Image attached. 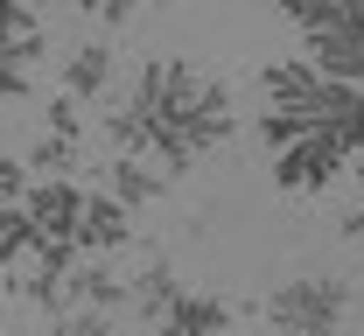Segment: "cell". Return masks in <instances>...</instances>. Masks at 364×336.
I'll use <instances>...</instances> for the list:
<instances>
[{
	"instance_id": "3957f363",
	"label": "cell",
	"mask_w": 364,
	"mask_h": 336,
	"mask_svg": "<svg viewBox=\"0 0 364 336\" xmlns=\"http://www.w3.org/2000/svg\"><path fill=\"white\" fill-rule=\"evenodd\" d=\"M21 210H28L36 239H70V245H77V210H85V190H77L70 175H43V183H28V190H21Z\"/></svg>"
},
{
	"instance_id": "603a6c76",
	"label": "cell",
	"mask_w": 364,
	"mask_h": 336,
	"mask_svg": "<svg viewBox=\"0 0 364 336\" xmlns=\"http://www.w3.org/2000/svg\"><path fill=\"white\" fill-rule=\"evenodd\" d=\"M77 7H91V0H77Z\"/></svg>"
},
{
	"instance_id": "6da1fadb",
	"label": "cell",
	"mask_w": 364,
	"mask_h": 336,
	"mask_svg": "<svg viewBox=\"0 0 364 336\" xmlns=\"http://www.w3.org/2000/svg\"><path fill=\"white\" fill-rule=\"evenodd\" d=\"M343 315H350V288H343L336 273H294V281H280L273 301H267V323L280 336H336Z\"/></svg>"
},
{
	"instance_id": "ffe728a7",
	"label": "cell",
	"mask_w": 364,
	"mask_h": 336,
	"mask_svg": "<svg viewBox=\"0 0 364 336\" xmlns=\"http://www.w3.org/2000/svg\"><path fill=\"white\" fill-rule=\"evenodd\" d=\"M91 7H98V14L119 28V21H134V7H140V0H91Z\"/></svg>"
},
{
	"instance_id": "5b68a950",
	"label": "cell",
	"mask_w": 364,
	"mask_h": 336,
	"mask_svg": "<svg viewBox=\"0 0 364 336\" xmlns=\"http://www.w3.org/2000/svg\"><path fill=\"white\" fill-rule=\"evenodd\" d=\"M119 245H134V210L119 196H85V210H77V252L112 259Z\"/></svg>"
},
{
	"instance_id": "d6986e66",
	"label": "cell",
	"mask_w": 364,
	"mask_h": 336,
	"mask_svg": "<svg viewBox=\"0 0 364 336\" xmlns=\"http://www.w3.org/2000/svg\"><path fill=\"white\" fill-rule=\"evenodd\" d=\"M336 232H343V239H350V245H364V203H350V210L336 217Z\"/></svg>"
},
{
	"instance_id": "4fadbf2b",
	"label": "cell",
	"mask_w": 364,
	"mask_h": 336,
	"mask_svg": "<svg viewBox=\"0 0 364 336\" xmlns=\"http://www.w3.org/2000/svg\"><path fill=\"white\" fill-rule=\"evenodd\" d=\"M49 336H119V315H98V308H63Z\"/></svg>"
},
{
	"instance_id": "8fae6325",
	"label": "cell",
	"mask_w": 364,
	"mask_h": 336,
	"mask_svg": "<svg viewBox=\"0 0 364 336\" xmlns=\"http://www.w3.org/2000/svg\"><path fill=\"white\" fill-rule=\"evenodd\" d=\"M28 252H36V224H28V210H21V203H0V273H14Z\"/></svg>"
},
{
	"instance_id": "e0dca14e",
	"label": "cell",
	"mask_w": 364,
	"mask_h": 336,
	"mask_svg": "<svg viewBox=\"0 0 364 336\" xmlns=\"http://www.w3.org/2000/svg\"><path fill=\"white\" fill-rule=\"evenodd\" d=\"M21 190H28V161L0 154V203H21Z\"/></svg>"
},
{
	"instance_id": "ac0fdd59",
	"label": "cell",
	"mask_w": 364,
	"mask_h": 336,
	"mask_svg": "<svg viewBox=\"0 0 364 336\" xmlns=\"http://www.w3.org/2000/svg\"><path fill=\"white\" fill-rule=\"evenodd\" d=\"M294 134H301V119H287V112H267V119H259V141L267 147H287Z\"/></svg>"
},
{
	"instance_id": "7a4b0ae2",
	"label": "cell",
	"mask_w": 364,
	"mask_h": 336,
	"mask_svg": "<svg viewBox=\"0 0 364 336\" xmlns=\"http://www.w3.org/2000/svg\"><path fill=\"white\" fill-rule=\"evenodd\" d=\"M267 98L273 112H287V119H336V112H350L364 98V85H336V77H322L309 56H287V63H267Z\"/></svg>"
},
{
	"instance_id": "9a60e30c",
	"label": "cell",
	"mask_w": 364,
	"mask_h": 336,
	"mask_svg": "<svg viewBox=\"0 0 364 336\" xmlns=\"http://www.w3.org/2000/svg\"><path fill=\"white\" fill-rule=\"evenodd\" d=\"M43 119H49V134H70V141H85V119H77V98L70 92H56L43 105Z\"/></svg>"
},
{
	"instance_id": "30bf717a",
	"label": "cell",
	"mask_w": 364,
	"mask_h": 336,
	"mask_svg": "<svg viewBox=\"0 0 364 336\" xmlns=\"http://www.w3.org/2000/svg\"><path fill=\"white\" fill-rule=\"evenodd\" d=\"M0 43L14 49L21 63L49 56V36H43V21H36V7H28V0H0Z\"/></svg>"
},
{
	"instance_id": "9c48e42d",
	"label": "cell",
	"mask_w": 364,
	"mask_h": 336,
	"mask_svg": "<svg viewBox=\"0 0 364 336\" xmlns=\"http://www.w3.org/2000/svg\"><path fill=\"white\" fill-rule=\"evenodd\" d=\"M161 183H168V175H161V168H147V161H134V154H119V161L105 168V196H119L127 210L154 203V196H161Z\"/></svg>"
},
{
	"instance_id": "2e32d148",
	"label": "cell",
	"mask_w": 364,
	"mask_h": 336,
	"mask_svg": "<svg viewBox=\"0 0 364 336\" xmlns=\"http://www.w3.org/2000/svg\"><path fill=\"white\" fill-rule=\"evenodd\" d=\"M0 98H28V63L0 43Z\"/></svg>"
},
{
	"instance_id": "44dd1931",
	"label": "cell",
	"mask_w": 364,
	"mask_h": 336,
	"mask_svg": "<svg viewBox=\"0 0 364 336\" xmlns=\"http://www.w3.org/2000/svg\"><path fill=\"white\" fill-rule=\"evenodd\" d=\"M336 14H364V0H336Z\"/></svg>"
},
{
	"instance_id": "52a82bcc",
	"label": "cell",
	"mask_w": 364,
	"mask_h": 336,
	"mask_svg": "<svg viewBox=\"0 0 364 336\" xmlns=\"http://www.w3.org/2000/svg\"><path fill=\"white\" fill-rule=\"evenodd\" d=\"M154 330H161V336H225L231 330V308L218 301V294H189V288H182Z\"/></svg>"
},
{
	"instance_id": "8992f818",
	"label": "cell",
	"mask_w": 364,
	"mask_h": 336,
	"mask_svg": "<svg viewBox=\"0 0 364 336\" xmlns=\"http://www.w3.org/2000/svg\"><path fill=\"white\" fill-rule=\"evenodd\" d=\"M182 294V281H176V266L168 259H147L134 281H127V315H134V330H154L161 315H168V301Z\"/></svg>"
},
{
	"instance_id": "ba28073f",
	"label": "cell",
	"mask_w": 364,
	"mask_h": 336,
	"mask_svg": "<svg viewBox=\"0 0 364 336\" xmlns=\"http://www.w3.org/2000/svg\"><path fill=\"white\" fill-rule=\"evenodd\" d=\"M105 85H112V43H77L70 56H63V92L77 98V105L98 98Z\"/></svg>"
},
{
	"instance_id": "277c9868",
	"label": "cell",
	"mask_w": 364,
	"mask_h": 336,
	"mask_svg": "<svg viewBox=\"0 0 364 336\" xmlns=\"http://www.w3.org/2000/svg\"><path fill=\"white\" fill-rule=\"evenodd\" d=\"M63 308H98V315H127V281L112 273V259L77 252V266L63 273Z\"/></svg>"
},
{
	"instance_id": "5bb4252c",
	"label": "cell",
	"mask_w": 364,
	"mask_h": 336,
	"mask_svg": "<svg viewBox=\"0 0 364 336\" xmlns=\"http://www.w3.org/2000/svg\"><path fill=\"white\" fill-rule=\"evenodd\" d=\"M273 7H280V14H287V21L301 28V36H309V28H329V21H336V0H273Z\"/></svg>"
},
{
	"instance_id": "7402d4cb",
	"label": "cell",
	"mask_w": 364,
	"mask_h": 336,
	"mask_svg": "<svg viewBox=\"0 0 364 336\" xmlns=\"http://www.w3.org/2000/svg\"><path fill=\"white\" fill-rule=\"evenodd\" d=\"M134 336H161V330H134Z\"/></svg>"
},
{
	"instance_id": "7c38bea8",
	"label": "cell",
	"mask_w": 364,
	"mask_h": 336,
	"mask_svg": "<svg viewBox=\"0 0 364 336\" xmlns=\"http://www.w3.org/2000/svg\"><path fill=\"white\" fill-rule=\"evenodd\" d=\"M21 161H28V168H43V175H63V168H77V141H70V134H43Z\"/></svg>"
},
{
	"instance_id": "cb8c5ba5",
	"label": "cell",
	"mask_w": 364,
	"mask_h": 336,
	"mask_svg": "<svg viewBox=\"0 0 364 336\" xmlns=\"http://www.w3.org/2000/svg\"><path fill=\"white\" fill-rule=\"evenodd\" d=\"M28 7H36V0H28ZM43 7H49V0H43Z\"/></svg>"
}]
</instances>
